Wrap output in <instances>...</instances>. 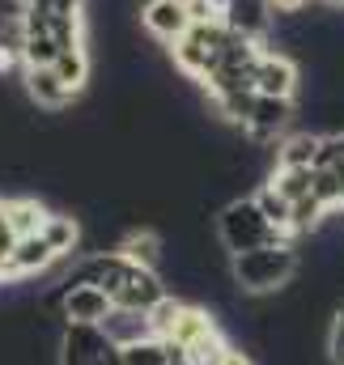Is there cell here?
<instances>
[{
  "instance_id": "cell-7",
  "label": "cell",
  "mask_w": 344,
  "mask_h": 365,
  "mask_svg": "<svg viewBox=\"0 0 344 365\" xmlns=\"http://www.w3.org/2000/svg\"><path fill=\"white\" fill-rule=\"evenodd\" d=\"M136 272V264L123 255V251H93V255H81L77 268H69L64 284H93V289H106L111 302L115 293L123 289V280Z\"/></svg>"
},
{
  "instance_id": "cell-3",
  "label": "cell",
  "mask_w": 344,
  "mask_h": 365,
  "mask_svg": "<svg viewBox=\"0 0 344 365\" xmlns=\"http://www.w3.org/2000/svg\"><path fill=\"white\" fill-rule=\"evenodd\" d=\"M226 43H230V30H226L221 17L217 21H191V30L178 43H171V60L187 81H208V73L217 68Z\"/></svg>"
},
{
  "instance_id": "cell-29",
  "label": "cell",
  "mask_w": 344,
  "mask_h": 365,
  "mask_svg": "<svg viewBox=\"0 0 344 365\" xmlns=\"http://www.w3.org/2000/svg\"><path fill=\"white\" fill-rule=\"evenodd\" d=\"M171 365H191V361H187V353H183V349H174V357H171Z\"/></svg>"
},
{
  "instance_id": "cell-31",
  "label": "cell",
  "mask_w": 344,
  "mask_h": 365,
  "mask_svg": "<svg viewBox=\"0 0 344 365\" xmlns=\"http://www.w3.org/2000/svg\"><path fill=\"white\" fill-rule=\"evenodd\" d=\"M0 284H9V276H4V259H0Z\"/></svg>"
},
{
  "instance_id": "cell-27",
  "label": "cell",
  "mask_w": 344,
  "mask_h": 365,
  "mask_svg": "<svg viewBox=\"0 0 344 365\" xmlns=\"http://www.w3.org/2000/svg\"><path fill=\"white\" fill-rule=\"evenodd\" d=\"M268 4H272L276 17H302L310 9V0H268Z\"/></svg>"
},
{
  "instance_id": "cell-25",
  "label": "cell",
  "mask_w": 344,
  "mask_h": 365,
  "mask_svg": "<svg viewBox=\"0 0 344 365\" xmlns=\"http://www.w3.org/2000/svg\"><path fill=\"white\" fill-rule=\"evenodd\" d=\"M328 361L344 365V319L332 314V327H328Z\"/></svg>"
},
{
  "instance_id": "cell-8",
  "label": "cell",
  "mask_w": 344,
  "mask_h": 365,
  "mask_svg": "<svg viewBox=\"0 0 344 365\" xmlns=\"http://www.w3.org/2000/svg\"><path fill=\"white\" fill-rule=\"evenodd\" d=\"M221 21L230 34H243L251 43H268L276 30V13L268 0H226L221 4Z\"/></svg>"
},
{
  "instance_id": "cell-21",
  "label": "cell",
  "mask_w": 344,
  "mask_h": 365,
  "mask_svg": "<svg viewBox=\"0 0 344 365\" xmlns=\"http://www.w3.org/2000/svg\"><path fill=\"white\" fill-rule=\"evenodd\" d=\"M60 51H64V47H60V43H56L51 34H43V30H26V47H21V68H51Z\"/></svg>"
},
{
  "instance_id": "cell-17",
  "label": "cell",
  "mask_w": 344,
  "mask_h": 365,
  "mask_svg": "<svg viewBox=\"0 0 344 365\" xmlns=\"http://www.w3.org/2000/svg\"><path fill=\"white\" fill-rule=\"evenodd\" d=\"M43 238H47V247H51L60 259H73L77 247H81V225H77L73 212H51V217L43 221Z\"/></svg>"
},
{
  "instance_id": "cell-24",
  "label": "cell",
  "mask_w": 344,
  "mask_h": 365,
  "mask_svg": "<svg viewBox=\"0 0 344 365\" xmlns=\"http://www.w3.org/2000/svg\"><path fill=\"white\" fill-rule=\"evenodd\" d=\"M230 340L221 336V327L213 331V336H204V340H196L191 349H187V361L191 365H226V357H230Z\"/></svg>"
},
{
  "instance_id": "cell-16",
  "label": "cell",
  "mask_w": 344,
  "mask_h": 365,
  "mask_svg": "<svg viewBox=\"0 0 344 365\" xmlns=\"http://www.w3.org/2000/svg\"><path fill=\"white\" fill-rule=\"evenodd\" d=\"M102 331H106V336H111L119 349H128V344H136V340H149V336H153V323H149V314H145V310L115 306V310L106 314Z\"/></svg>"
},
{
  "instance_id": "cell-9",
  "label": "cell",
  "mask_w": 344,
  "mask_h": 365,
  "mask_svg": "<svg viewBox=\"0 0 344 365\" xmlns=\"http://www.w3.org/2000/svg\"><path fill=\"white\" fill-rule=\"evenodd\" d=\"M56 264H64V259L47 247V238L43 234H30V238H17L13 242V251L4 259V276L9 280H34V276L51 272Z\"/></svg>"
},
{
  "instance_id": "cell-12",
  "label": "cell",
  "mask_w": 344,
  "mask_h": 365,
  "mask_svg": "<svg viewBox=\"0 0 344 365\" xmlns=\"http://www.w3.org/2000/svg\"><path fill=\"white\" fill-rule=\"evenodd\" d=\"M319 149H323V136H319V132L293 128L285 140H276V149H272V170H315V166H319Z\"/></svg>"
},
{
  "instance_id": "cell-26",
  "label": "cell",
  "mask_w": 344,
  "mask_h": 365,
  "mask_svg": "<svg viewBox=\"0 0 344 365\" xmlns=\"http://www.w3.org/2000/svg\"><path fill=\"white\" fill-rule=\"evenodd\" d=\"M26 9H47V13H81L86 0H26Z\"/></svg>"
},
{
  "instance_id": "cell-30",
  "label": "cell",
  "mask_w": 344,
  "mask_h": 365,
  "mask_svg": "<svg viewBox=\"0 0 344 365\" xmlns=\"http://www.w3.org/2000/svg\"><path fill=\"white\" fill-rule=\"evenodd\" d=\"M0 230H9V221H4V195H0Z\"/></svg>"
},
{
  "instance_id": "cell-10",
  "label": "cell",
  "mask_w": 344,
  "mask_h": 365,
  "mask_svg": "<svg viewBox=\"0 0 344 365\" xmlns=\"http://www.w3.org/2000/svg\"><path fill=\"white\" fill-rule=\"evenodd\" d=\"M141 26H145L162 47L178 43V38L191 30L187 0H145V4H141Z\"/></svg>"
},
{
  "instance_id": "cell-11",
  "label": "cell",
  "mask_w": 344,
  "mask_h": 365,
  "mask_svg": "<svg viewBox=\"0 0 344 365\" xmlns=\"http://www.w3.org/2000/svg\"><path fill=\"white\" fill-rule=\"evenodd\" d=\"M115 310L111 293L106 289H93V284H64V302L56 310L60 323H106V314Z\"/></svg>"
},
{
  "instance_id": "cell-1",
  "label": "cell",
  "mask_w": 344,
  "mask_h": 365,
  "mask_svg": "<svg viewBox=\"0 0 344 365\" xmlns=\"http://www.w3.org/2000/svg\"><path fill=\"white\" fill-rule=\"evenodd\" d=\"M298 272H302V255L293 242H272V247L230 255V280L243 297H272L285 284H293Z\"/></svg>"
},
{
  "instance_id": "cell-18",
  "label": "cell",
  "mask_w": 344,
  "mask_h": 365,
  "mask_svg": "<svg viewBox=\"0 0 344 365\" xmlns=\"http://www.w3.org/2000/svg\"><path fill=\"white\" fill-rule=\"evenodd\" d=\"M115 251H123V255H128L132 264H141V268H162V259H166V242H162L153 230H132V234H123Z\"/></svg>"
},
{
  "instance_id": "cell-4",
  "label": "cell",
  "mask_w": 344,
  "mask_h": 365,
  "mask_svg": "<svg viewBox=\"0 0 344 365\" xmlns=\"http://www.w3.org/2000/svg\"><path fill=\"white\" fill-rule=\"evenodd\" d=\"M56 353L60 365H123V349L102 331V323H64Z\"/></svg>"
},
{
  "instance_id": "cell-14",
  "label": "cell",
  "mask_w": 344,
  "mask_h": 365,
  "mask_svg": "<svg viewBox=\"0 0 344 365\" xmlns=\"http://www.w3.org/2000/svg\"><path fill=\"white\" fill-rule=\"evenodd\" d=\"M21 81H26L30 102L43 106V110H64V106L77 98V93L56 77V68H21Z\"/></svg>"
},
{
  "instance_id": "cell-5",
  "label": "cell",
  "mask_w": 344,
  "mask_h": 365,
  "mask_svg": "<svg viewBox=\"0 0 344 365\" xmlns=\"http://www.w3.org/2000/svg\"><path fill=\"white\" fill-rule=\"evenodd\" d=\"M293 128H298V98H268V93H256V102H251V110H247V123H243V136H247L251 145L276 149V140H285Z\"/></svg>"
},
{
  "instance_id": "cell-2",
  "label": "cell",
  "mask_w": 344,
  "mask_h": 365,
  "mask_svg": "<svg viewBox=\"0 0 344 365\" xmlns=\"http://www.w3.org/2000/svg\"><path fill=\"white\" fill-rule=\"evenodd\" d=\"M217 242L226 255H243L256 247H272V242H289L263 212L251 195H234L217 208Z\"/></svg>"
},
{
  "instance_id": "cell-6",
  "label": "cell",
  "mask_w": 344,
  "mask_h": 365,
  "mask_svg": "<svg viewBox=\"0 0 344 365\" xmlns=\"http://www.w3.org/2000/svg\"><path fill=\"white\" fill-rule=\"evenodd\" d=\"M302 64L285 51H272L263 47L251 64V90L256 93H268V98H298L302 93Z\"/></svg>"
},
{
  "instance_id": "cell-32",
  "label": "cell",
  "mask_w": 344,
  "mask_h": 365,
  "mask_svg": "<svg viewBox=\"0 0 344 365\" xmlns=\"http://www.w3.org/2000/svg\"><path fill=\"white\" fill-rule=\"evenodd\" d=\"M328 4H332V9H344V0H328Z\"/></svg>"
},
{
  "instance_id": "cell-20",
  "label": "cell",
  "mask_w": 344,
  "mask_h": 365,
  "mask_svg": "<svg viewBox=\"0 0 344 365\" xmlns=\"http://www.w3.org/2000/svg\"><path fill=\"white\" fill-rule=\"evenodd\" d=\"M251 200L259 204V212H263V217H268V221L285 234V238H289V225H293V204H289V200H285V195H280V191H276L268 179L256 187V195H251Z\"/></svg>"
},
{
  "instance_id": "cell-19",
  "label": "cell",
  "mask_w": 344,
  "mask_h": 365,
  "mask_svg": "<svg viewBox=\"0 0 344 365\" xmlns=\"http://www.w3.org/2000/svg\"><path fill=\"white\" fill-rule=\"evenodd\" d=\"M51 68H56V77H60L73 93H81L89 86V51L86 47H64Z\"/></svg>"
},
{
  "instance_id": "cell-15",
  "label": "cell",
  "mask_w": 344,
  "mask_h": 365,
  "mask_svg": "<svg viewBox=\"0 0 344 365\" xmlns=\"http://www.w3.org/2000/svg\"><path fill=\"white\" fill-rule=\"evenodd\" d=\"M51 217V208L39 200V195H13L4 200V221L13 230V238H30V234H43V221Z\"/></svg>"
},
{
  "instance_id": "cell-22",
  "label": "cell",
  "mask_w": 344,
  "mask_h": 365,
  "mask_svg": "<svg viewBox=\"0 0 344 365\" xmlns=\"http://www.w3.org/2000/svg\"><path fill=\"white\" fill-rule=\"evenodd\" d=\"M174 344H166L162 336H149V340H136L123 349V365H171Z\"/></svg>"
},
{
  "instance_id": "cell-13",
  "label": "cell",
  "mask_w": 344,
  "mask_h": 365,
  "mask_svg": "<svg viewBox=\"0 0 344 365\" xmlns=\"http://www.w3.org/2000/svg\"><path fill=\"white\" fill-rule=\"evenodd\" d=\"M166 293H171V284L162 280L158 268H141V264H136V272L128 276L123 289L115 293V306H128V310H145V314H149Z\"/></svg>"
},
{
  "instance_id": "cell-28",
  "label": "cell",
  "mask_w": 344,
  "mask_h": 365,
  "mask_svg": "<svg viewBox=\"0 0 344 365\" xmlns=\"http://www.w3.org/2000/svg\"><path fill=\"white\" fill-rule=\"evenodd\" d=\"M226 365H256V361H251V353H243V349L234 344V349H230V357H226Z\"/></svg>"
},
{
  "instance_id": "cell-23",
  "label": "cell",
  "mask_w": 344,
  "mask_h": 365,
  "mask_svg": "<svg viewBox=\"0 0 344 365\" xmlns=\"http://www.w3.org/2000/svg\"><path fill=\"white\" fill-rule=\"evenodd\" d=\"M268 182H272L289 204H298V200L310 195V187H315V170H272Z\"/></svg>"
}]
</instances>
